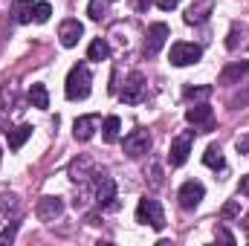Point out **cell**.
Instances as JSON below:
<instances>
[{
    "label": "cell",
    "mask_w": 249,
    "mask_h": 246,
    "mask_svg": "<svg viewBox=\"0 0 249 246\" xmlns=\"http://www.w3.org/2000/svg\"><path fill=\"white\" fill-rule=\"evenodd\" d=\"M90 84H93V75L87 70V64H75L70 72H67V81H64V96L70 102H84L90 96Z\"/></svg>",
    "instance_id": "obj_1"
},
{
    "label": "cell",
    "mask_w": 249,
    "mask_h": 246,
    "mask_svg": "<svg viewBox=\"0 0 249 246\" xmlns=\"http://www.w3.org/2000/svg\"><path fill=\"white\" fill-rule=\"evenodd\" d=\"M136 220L145 223V226H151L154 232H162V229H165V211H162L160 200H154V197H142L139 206H136Z\"/></svg>",
    "instance_id": "obj_2"
},
{
    "label": "cell",
    "mask_w": 249,
    "mask_h": 246,
    "mask_svg": "<svg viewBox=\"0 0 249 246\" xmlns=\"http://www.w3.org/2000/svg\"><path fill=\"white\" fill-rule=\"evenodd\" d=\"M203 58V50L197 44H186V41H177L171 44V53H168V61L174 67H188V64H197Z\"/></svg>",
    "instance_id": "obj_3"
},
{
    "label": "cell",
    "mask_w": 249,
    "mask_h": 246,
    "mask_svg": "<svg viewBox=\"0 0 249 246\" xmlns=\"http://www.w3.org/2000/svg\"><path fill=\"white\" fill-rule=\"evenodd\" d=\"M119 197H116V183L110 180V177H105V174H96V203H99V209H119V203H116Z\"/></svg>",
    "instance_id": "obj_4"
},
{
    "label": "cell",
    "mask_w": 249,
    "mask_h": 246,
    "mask_svg": "<svg viewBox=\"0 0 249 246\" xmlns=\"http://www.w3.org/2000/svg\"><path fill=\"white\" fill-rule=\"evenodd\" d=\"M191 142H194V130H186V133H180L177 139H171V148H168V162H171L174 168L186 165L188 154H191Z\"/></svg>",
    "instance_id": "obj_5"
},
{
    "label": "cell",
    "mask_w": 249,
    "mask_h": 246,
    "mask_svg": "<svg viewBox=\"0 0 249 246\" xmlns=\"http://www.w3.org/2000/svg\"><path fill=\"white\" fill-rule=\"evenodd\" d=\"M119 99L124 105H139L145 99V75L142 72H130L124 78V87L119 90Z\"/></svg>",
    "instance_id": "obj_6"
},
{
    "label": "cell",
    "mask_w": 249,
    "mask_h": 246,
    "mask_svg": "<svg viewBox=\"0 0 249 246\" xmlns=\"http://www.w3.org/2000/svg\"><path fill=\"white\" fill-rule=\"evenodd\" d=\"M151 151V133L148 130H130L127 136H124V154L130 157V159H139V157H145Z\"/></svg>",
    "instance_id": "obj_7"
},
{
    "label": "cell",
    "mask_w": 249,
    "mask_h": 246,
    "mask_svg": "<svg viewBox=\"0 0 249 246\" xmlns=\"http://www.w3.org/2000/svg\"><path fill=\"white\" fill-rule=\"evenodd\" d=\"M203 197H206V185L200 183V180H188V183H183L180 191H177V200H180V206H183L186 211L197 209Z\"/></svg>",
    "instance_id": "obj_8"
},
{
    "label": "cell",
    "mask_w": 249,
    "mask_h": 246,
    "mask_svg": "<svg viewBox=\"0 0 249 246\" xmlns=\"http://www.w3.org/2000/svg\"><path fill=\"white\" fill-rule=\"evenodd\" d=\"M168 35H171V29H168V23H151L148 26V38H145V55H157L162 47H165V41H168Z\"/></svg>",
    "instance_id": "obj_9"
},
{
    "label": "cell",
    "mask_w": 249,
    "mask_h": 246,
    "mask_svg": "<svg viewBox=\"0 0 249 246\" xmlns=\"http://www.w3.org/2000/svg\"><path fill=\"white\" fill-rule=\"evenodd\" d=\"M186 122L194 124V127H200V130H212V124H214V110L203 102V105H194V107H188L186 110Z\"/></svg>",
    "instance_id": "obj_10"
},
{
    "label": "cell",
    "mask_w": 249,
    "mask_h": 246,
    "mask_svg": "<svg viewBox=\"0 0 249 246\" xmlns=\"http://www.w3.org/2000/svg\"><path fill=\"white\" fill-rule=\"evenodd\" d=\"M64 211V200L61 197H41L38 206H35V214L44 220V223H53L55 217H61Z\"/></svg>",
    "instance_id": "obj_11"
},
{
    "label": "cell",
    "mask_w": 249,
    "mask_h": 246,
    "mask_svg": "<svg viewBox=\"0 0 249 246\" xmlns=\"http://www.w3.org/2000/svg\"><path fill=\"white\" fill-rule=\"evenodd\" d=\"M81 35H84V26L75 20V18H67L61 20V26H58V38H61V44L70 50V47H75L78 41H81Z\"/></svg>",
    "instance_id": "obj_12"
},
{
    "label": "cell",
    "mask_w": 249,
    "mask_h": 246,
    "mask_svg": "<svg viewBox=\"0 0 249 246\" xmlns=\"http://www.w3.org/2000/svg\"><path fill=\"white\" fill-rule=\"evenodd\" d=\"M96 127H99V116H96V113H90V116H78V119L72 122V136H75L78 142H87V139H93Z\"/></svg>",
    "instance_id": "obj_13"
},
{
    "label": "cell",
    "mask_w": 249,
    "mask_h": 246,
    "mask_svg": "<svg viewBox=\"0 0 249 246\" xmlns=\"http://www.w3.org/2000/svg\"><path fill=\"white\" fill-rule=\"evenodd\" d=\"M70 177H72L75 183H87L90 177H96V174H93V159H90V157L72 159V162H70Z\"/></svg>",
    "instance_id": "obj_14"
},
{
    "label": "cell",
    "mask_w": 249,
    "mask_h": 246,
    "mask_svg": "<svg viewBox=\"0 0 249 246\" xmlns=\"http://www.w3.org/2000/svg\"><path fill=\"white\" fill-rule=\"evenodd\" d=\"M249 75V61H235L220 72V84H241V78Z\"/></svg>",
    "instance_id": "obj_15"
},
{
    "label": "cell",
    "mask_w": 249,
    "mask_h": 246,
    "mask_svg": "<svg viewBox=\"0 0 249 246\" xmlns=\"http://www.w3.org/2000/svg\"><path fill=\"white\" fill-rule=\"evenodd\" d=\"M29 136H32V127H29V124H18V127L6 130V139H9V148H12V151H20Z\"/></svg>",
    "instance_id": "obj_16"
},
{
    "label": "cell",
    "mask_w": 249,
    "mask_h": 246,
    "mask_svg": "<svg viewBox=\"0 0 249 246\" xmlns=\"http://www.w3.org/2000/svg\"><path fill=\"white\" fill-rule=\"evenodd\" d=\"M12 15H15V20H18V23H29V20H32V15H35V0H15Z\"/></svg>",
    "instance_id": "obj_17"
},
{
    "label": "cell",
    "mask_w": 249,
    "mask_h": 246,
    "mask_svg": "<svg viewBox=\"0 0 249 246\" xmlns=\"http://www.w3.org/2000/svg\"><path fill=\"white\" fill-rule=\"evenodd\" d=\"M107 55H110V47H107L105 38H96L87 47V61H107Z\"/></svg>",
    "instance_id": "obj_18"
},
{
    "label": "cell",
    "mask_w": 249,
    "mask_h": 246,
    "mask_svg": "<svg viewBox=\"0 0 249 246\" xmlns=\"http://www.w3.org/2000/svg\"><path fill=\"white\" fill-rule=\"evenodd\" d=\"M29 102H32V107L47 110V107H50V93H47V87H44V84H32V87H29Z\"/></svg>",
    "instance_id": "obj_19"
},
{
    "label": "cell",
    "mask_w": 249,
    "mask_h": 246,
    "mask_svg": "<svg viewBox=\"0 0 249 246\" xmlns=\"http://www.w3.org/2000/svg\"><path fill=\"white\" fill-rule=\"evenodd\" d=\"M119 130H122V119H119V116H107V119L102 122V136H105V142H116V139H119Z\"/></svg>",
    "instance_id": "obj_20"
},
{
    "label": "cell",
    "mask_w": 249,
    "mask_h": 246,
    "mask_svg": "<svg viewBox=\"0 0 249 246\" xmlns=\"http://www.w3.org/2000/svg\"><path fill=\"white\" fill-rule=\"evenodd\" d=\"M203 162H206L209 168H217V171H223V168H226V162H223V154H220V148H217V145H209V148H206V154H203Z\"/></svg>",
    "instance_id": "obj_21"
},
{
    "label": "cell",
    "mask_w": 249,
    "mask_h": 246,
    "mask_svg": "<svg viewBox=\"0 0 249 246\" xmlns=\"http://www.w3.org/2000/svg\"><path fill=\"white\" fill-rule=\"evenodd\" d=\"M209 12H212V3H203V6H191L186 12V23L188 26H194V23H203L206 18H209Z\"/></svg>",
    "instance_id": "obj_22"
},
{
    "label": "cell",
    "mask_w": 249,
    "mask_h": 246,
    "mask_svg": "<svg viewBox=\"0 0 249 246\" xmlns=\"http://www.w3.org/2000/svg\"><path fill=\"white\" fill-rule=\"evenodd\" d=\"M18 209H20V203H18L15 194H0V214H3V217H9V214L15 217Z\"/></svg>",
    "instance_id": "obj_23"
},
{
    "label": "cell",
    "mask_w": 249,
    "mask_h": 246,
    "mask_svg": "<svg viewBox=\"0 0 249 246\" xmlns=\"http://www.w3.org/2000/svg\"><path fill=\"white\" fill-rule=\"evenodd\" d=\"M186 96L188 102H206L212 96V84H203V87H186Z\"/></svg>",
    "instance_id": "obj_24"
},
{
    "label": "cell",
    "mask_w": 249,
    "mask_h": 246,
    "mask_svg": "<svg viewBox=\"0 0 249 246\" xmlns=\"http://www.w3.org/2000/svg\"><path fill=\"white\" fill-rule=\"evenodd\" d=\"M50 18H53V6H50L47 0L35 3V15H32V20H35V23H47Z\"/></svg>",
    "instance_id": "obj_25"
},
{
    "label": "cell",
    "mask_w": 249,
    "mask_h": 246,
    "mask_svg": "<svg viewBox=\"0 0 249 246\" xmlns=\"http://www.w3.org/2000/svg\"><path fill=\"white\" fill-rule=\"evenodd\" d=\"M87 15H90L93 20H102V18L107 15V0H90V3H87Z\"/></svg>",
    "instance_id": "obj_26"
},
{
    "label": "cell",
    "mask_w": 249,
    "mask_h": 246,
    "mask_svg": "<svg viewBox=\"0 0 249 246\" xmlns=\"http://www.w3.org/2000/svg\"><path fill=\"white\" fill-rule=\"evenodd\" d=\"M220 217L223 220H232V217H241V206H238V200H229L223 209H220Z\"/></svg>",
    "instance_id": "obj_27"
},
{
    "label": "cell",
    "mask_w": 249,
    "mask_h": 246,
    "mask_svg": "<svg viewBox=\"0 0 249 246\" xmlns=\"http://www.w3.org/2000/svg\"><path fill=\"white\" fill-rule=\"evenodd\" d=\"M214 238H217V241H223V244H235V235H232V232H226V229H223V226H217V232H214Z\"/></svg>",
    "instance_id": "obj_28"
},
{
    "label": "cell",
    "mask_w": 249,
    "mask_h": 246,
    "mask_svg": "<svg viewBox=\"0 0 249 246\" xmlns=\"http://www.w3.org/2000/svg\"><path fill=\"white\" fill-rule=\"evenodd\" d=\"M15 232H18V223H12V226H6V229H3V235H0V244H6V241H12V238H15Z\"/></svg>",
    "instance_id": "obj_29"
},
{
    "label": "cell",
    "mask_w": 249,
    "mask_h": 246,
    "mask_svg": "<svg viewBox=\"0 0 249 246\" xmlns=\"http://www.w3.org/2000/svg\"><path fill=\"white\" fill-rule=\"evenodd\" d=\"M157 6H160L162 12H171V9H177V6H180V0H157Z\"/></svg>",
    "instance_id": "obj_30"
},
{
    "label": "cell",
    "mask_w": 249,
    "mask_h": 246,
    "mask_svg": "<svg viewBox=\"0 0 249 246\" xmlns=\"http://www.w3.org/2000/svg\"><path fill=\"white\" fill-rule=\"evenodd\" d=\"M238 191H241L244 197H249V174H247V177H241V185H238Z\"/></svg>",
    "instance_id": "obj_31"
},
{
    "label": "cell",
    "mask_w": 249,
    "mask_h": 246,
    "mask_svg": "<svg viewBox=\"0 0 249 246\" xmlns=\"http://www.w3.org/2000/svg\"><path fill=\"white\" fill-rule=\"evenodd\" d=\"M238 151H241V154H249V136L238 139Z\"/></svg>",
    "instance_id": "obj_32"
},
{
    "label": "cell",
    "mask_w": 249,
    "mask_h": 246,
    "mask_svg": "<svg viewBox=\"0 0 249 246\" xmlns=\"http://www.w3.org/2000/svg\"><path fill=\"white\" fill-rule=\"evenodd\" d=\"M148 6H151V0H136V9H139V12H145Z\"/></svg>",
    "instance_id": "obj_33"
},
{
    "label": "cell",
    "mask_w": 249,
    "mask_h": 246,
    "mask_svg": "<svg viewBox=\"0 0 249 246\" xmlns=\"http://www.w3.org/2000/svg\"><path fill=\"white\" fill-rule=\"evenodd\" d=\"M241 229L247 232V238H249V214H244V223H241Z\"/></svg>",
    "instance_id": "obj_34"
}]
</instances>
